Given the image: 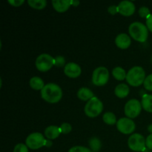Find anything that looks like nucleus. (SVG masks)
Returning <instances> with one entry per match:
<instances>
[{
  "mask_svg": "<svg viewBox=\"0 0 152 152\" xmlns=\"http://www.w3.org/2000/svg\"><path fill=\"white\" fill-rule=\"evenodd\" d=\"M41 96L44 100L50 103H56L62 96L61 88L55 83H48L45 85L41 91Z\"/></svg>",
  "mask_w": 152,
  "mask_h": 152,
  "instance_id": "obj_1",
  "label": "nucleus"
},
{
  "mask_svg": "<svg viewBox=\"0 0 152 152\" xmlns=\"http://www.w3.org/2000/svg\"><path fill=\"white\" fill-rule=\"evenodd\" d=\"M129 32L134 39L140 42H145L148 37V29L140 22H133L129 28Z\"/></svg>",
  "mask_w": 152,
  "mask_h": 152,
  "instance_id": "obj_2",
  "label": "nucleus"
},
{
  "mask_svg": "<svg viewBox=\"0 0 152 152\" xmlns=\"http://www.w3.org/2000/svg\"><path fill=\"white\" fill-rule=\"evenodd\" d=\"M145 80V73L143 68L140 66H134L131 68L126 75V81L134 87L141 86Z\"/></svg>",
  "mask_w": 152,
  "mask_h": 152,
  "instance_id": "obj_3",
  "label": "nucleus"
},
{
  "mask_svg": "<svg viewBox=\"0 0 152 152\" xmlns=\"http://www.w3.org/2000/svg\"><path fill=\"white\" fill-rule=\"evenodd\" d=\"M103 109V104L96 96L88 101L85 106V113L89 117H96L100 114Z\"/></svg>",
  "mask_w": 152,
  "mask_h": 152,
  "instance_id": "obj_4",
  "label": "nucleus"
},
{
  "mask_svg": "<svg viewBox=\"0 0 152 152\" xmlns=\"http://www.w3.org/2000/svg\"><path fill=\"white\" fill-rule=\"evenodd\" d=\"M55 64V58L52 57L48 53H42L39 55L36 59V67L42 72L49 71Z\"/></svg>",
  "mask_w": 152,
  "mask_h": 152,
  "instance_id": "obj_5",
  "label": "nucleus"
},
{
  "mask_svg": "<svg viewBox=\"0 0 152 152\" xmlns=\"http://www.w3.org/2000/svg\"><path fill=\"white\" fill-rule=\"evenodd\" d=\"M109 79V72L105 67H99L94 71L92 82L96 86H102L106 84Z\"/></svg>",
  "mask_w": 152,
  "mask_h": 152,
  "instance_id": "obj_6",
  "label": "nucleus"
},
{
  "mask_svg": "<svg viewBox=\"0 0 152 152\" xmlns=\"http://www.w3.org/2000/svg\"><path fill=\"white\" fill-rule=\"evenodd\" d=\"M129 147L134 151H142L143 152L146 148L145 145V140L142 135L140 134H134L128 140Z\"/></svg>",
  "mask_w": 152,
  "mask_h": 152,
  "instance_id": "obj_7",
  "label": "nucleus"
},
{
  "mask_svg": "<svg viewBox=\"0 0 152 152\" xmlns=\"http://www.w3.org/2000/svg\"><path fill=\"white\" fill-rule=\"evenodd\" d=\"M26 145L32 150H37L45 146L46 140L41 133H32L27 137Z\"/></svg>",
  "mask_w": 152,
  "mask_h": 152,
  "instance_id": "obj_8",
  "label": "nucleus"
},
{
  "mask_svg": "<svg viewBox=\"0 0 152 152\" xmlns=\"http://www.w3.org/2000/svg\"><path fill=\"white\" fill-rule=\"evenodd\" d=\"M142 104L136 99H130L125 105V114L128 118H135L137 117L142 110Z\"/></svg>",
  "mask_w": 152,
  "mask_h": 152,
  "instance_id": "obj_9",
  "label": "nucleus"
},
{
  "mask_svg": "<svg viewBox=\"0 0 152 152\" xmlns=\"http://www.w3.org/2000/svg\"><path fill=\"white\" fill-rule=\"evenodd\" d=\"M117 128L118 131L125 134H130L135 130V123L132 119L123 117L120 119L117 123Z\"/></svg>",
  "mask_w": 152,
  "mask_h": 152,
  "instance_id": "obj_10",
  "label": "nucleus"
},
{
  "mask_svg": "<svg viewBox=\"0 0 152 152\" xmlns=\"http://www.w3.org/2000/svg\"><path fill=\"white\" fill-rule=\"evenodd\" d=\"M117 7H118V12L123 16H129L133 14L135 11L134 4L131 1H127V0L122 1Z\"/></svg>",
  "mask_w": 152,
  "mask_h": 152,
  "instance_id": "obj_11",
  "label": "nucleus"
},
{
  "mask_svg": "<svg viewBox=\"0 0 152 152\" xmlns=\"http://www.w3.org/2000/svg\"><path fill=\"white\" fill-rule=\"evenodd\" d=\"M81 68L80 65L74 62H69L66 64L64 68V73L65 75L71 78H77L81 74Z\"/></svg>",
  "mask_w": 152,
  "mask_h": 152,
  "instance_id": "obj_12",
  "label": "nucleus"
},
{
  "mask_svg": "<svg viewBox=\"0 0 152 152\" xmlns=\"http://www.w3.org/2000/svg\"><path fill=\"white\" fill-rule=\"evenodd\" d=\"M115 43L118 48L121 49H127L132 43L130 37L126 34H120L117 36L115 39Z\"/></svg>",
  "mask_w": 152,
  "mask_h": 152,
  "instance_id": "obj_13",
  "label": "nucleus"
},
{
  "mask_svg": "<svg viewBox=\"0 0 152 152\" xmlns=\"http://www.w3.org/2000/svg\"><path fill=\"white\" fill-rule=\"evenodd\" d=\"M52 5L59 13H64L71 5V0H53Z\"/></svg>",
  "mask_w": 152,
  "mask_h": 152,
  "instance_id": "obj_14",
  "label": "nucleus"
},
{
  "mask_svg": "<svg viewBox=\"0 0 152 152\" xmlns=\"http://www.w3.org/2000/svg\"><path fill=\"white\" fill-rule=\"evenodd\" d=\"M61 133L59 127L56 126H50L46 128L45 131V137L49 140H54L59 137V134Z\"/></svg>",
  "mask_w": 152,
  "mask_h": 152,
  "instance_id": "obj_15",
  "label": "nucleus"
},
{
  "mask_svg": "<svg viewBox=\"0 0 152 152\" xmlns=\"http://www.w3.org/2000/svg\"><path fill=\"white\" fill-rule=\"evenodd\" d=\"M129 92H130L129 87L126 84H124V83L118 85L115 88V90H114L115 95L119 98L126 97L129 94Z\"/></svg>",
  "mask_w": 152,
  "mask_h": 152,
  "instance_id": "obj_16",
  "label": "nucleus"
},
{
  "mask_svg": "<svg viewBox=\"0 0 152 152\" xmlns=\"http://www.w3.org/2000/svg\"><path fill=\"white\" fill-rule=\"evenodd\" d=\"M77 96L81 100L88 101L94 97V93L88 88H81L77 91Z\"/></svg>",
  "mask_w": 152,
  "mask_h": 152,
  "instance_id": "obj_17",
  "label": "nucleus"
},
{
  "mask_svg": "<svg viewBox=\"0 0 152 152\" xmlns=\"http://www.w3.org/2000/svg\"><path fill=\"white\" fill-rule=\"evenodd\" d=\"M30 86L34 90H42L45 87V84L43 80L39 77H34L30 80L29 82Z\"/></svg>",
  "mask_w": 152,
  "mask_h": 152,
  "instance_id": "obj_18",
  "label": "nucleus"
},
{
  "mask_svg": "<svg viewBox=\"0 0 152 152\" xmlns=\"http://www.w3.org/2000/svg\"><path fill=\"white\" fill-rule=\"evenodd\" d=\"M142 107L145 111L152 113V95L145 94L143 95L141 101Z\"/></svg>",
  "mask_w": 152,
  "mask_h": 152,
  "instance_id": "obj_19",
  "label": "nucleus"
},
{
  "mask_svg": "<svg viewBox=\"0 0 152 152\" xmlns=\"http://www.w3.org/2000/svg\"><path fill=\"white\" fill-rule=\"evenodd\" d=\"M112 74L116 80H120V81H122V80H124L125 79H126V75H127L126 71L121 67L114 68L112 71Z\"/></svg>",
  "mask_w": 152,
  "mask_h": 152,
  "instance_id": "obj_20",
  "label": "nucleus"
},
{
  "mask_svg": "<svg viewBox=\"0 0 152 152\" xmlns=\"http://www.w3.org/2000/svg\"><path fill=\"white\" fill-rule=\"evenodd\" d=\"M88 144L91 151L94 152L99 151V149L101 148V146H102L100 140L97 137H94L91 138L89 140Z\"/></svg>",
  "mask_w": 152,
  "mask_h": 152,
  "instance_id": "obj_21",
  "label": "nucleus"
},
{
  "mask_svg": "<svg viewBox=\"0 0 152 152\" xmlns=\"http://www.w3.org/2000/svg\"><path fill=\"white\" fill-rule=\"evenodd\" d=\"M28 3L31 7L37 10L43 9L47 4L46 0H28Z\"/></svg>",
  "mask_w": 152,
  "mask_h": 152,
  "instance_id": "obj_22",
  "label": "nucleus"
},
{
  "mask_svg": "<svg viewBox=\"0 0 152 152\" xmlns=\"http://www.w3.org/2000/svg\"><path fill=\"white\" fill-rule=\"evenodd\" d=\"M102 120L105 122V123L110 125V126H112V125H114L116 123H117L116 116L112 112L105 113L102 116Z\"/></svg>",
  "mask_w": 152,
  "mask_h": 152,
  "instance_id": "obj_23",
  "label": "nucleus"
},
{
  "mask_svg": "<svg viewBox=\"0 0 152 152\" xmlns=\"http://www.w3.org/2000/svg\"><path fill=\"white\" fill-rule=\"evenodd\" d=\"M144 88L146 90L152 91V74L148 75V77H145V80L143 83Z\"/></svg>",
  "mask_w": 152,
  "mask_h": 152,
  "instance_id": "obj_24",
  "label": "nucleus"
},
{
  "mask_svg": "<svg viewBox=\"0 0 152 152\" xmlns=\"http://www.w3.org/2000/svg\"><path fill=\"white\" fill-rule=\"evenodd\" d=\"M60 129L61 133L62 134H68L71 132L72 130V127H71V125L68 123H64L59 127Z\"/></svg>",
  "mask_w": 152,
  "mask_h": 152,
  "instance_id": "obj_25",
  "label": "nucleus"
},
{
  "mask_svg": "<svg viewBox=\"0 0 152 152\" xmlns=\"http://www.w3.org/2000/svg\"><path fill=\"white\" fill-rule=\"evenodd\" d=\"M68 152H92V151L91 150L86 148V147L78 145V146H74V147H72L71 148H70Z\"/></svg>",
  "mask_w": 152,
  "mask_h": 152,
  "instance_id": "obj_26",
  "label": "nucleus"
},
{
  "mask_svg": "<svg viewBox=\"0 0 152 152\" xmlns=\"http://www.w3.org/2000/svg\"><path fill=\"white\" fill-rule=\"evenodd\" d=\"M139 14L142 18H148L151 15L150 10L147 7H142L139 10Z\"/></svg>",
  "mask_w": 152,
  "mask_h": 152,
  "instance_id": "obj_27",
  "label": "nucleus"
},
{
  "mask_svg": "<svg viewBox=\"0 0 152 152\" xmlns=\"http://www.w3.org/2000/svg\"><path fill=\"white\" fill-rule=\"evenodd\" d=\"M13 152H28V147L23 143H19L15 146Z\"/></svg>",
  "mask_w": 152,
  "mask_h": 152,
  "instance_id": "obj_28",
  "label": "nucleus"
},
{
  "mask_svg": "<svg viewBox=\"0 0 152 152\" xmlns=\"http://www.w3.org/2000/svg\"><path fill=\"white\" fill-rule=\"evenodd\" d=\"M65 64V59L62 56H58L55 58V64L54 65L57 67H62Z\"/></svg>",
  "mask_w": 152,
  "mask_h": 152,
  "instance_id": "obj_29",
  "label": "nucleus"
},
{
  "mask_svg": "<svg viewBox=\"0 0 152 152\" xmlns=\"http://www.w3.org/2000/svg\"><path fill=\"white\" fill-rule=\"evenodd\" d=\"M24 2H25L24 0H8L9 4H10L13 7H19Z\"/></svg>",
  "mask_w": 152,
  "mask_h": 152,
  "instance_id": "obj_30",
  "label": "nucleus"
},
{
  "mask_svg": "<svg viewBox=\"0 0 152 152\" xmlns=\"http://www.w3.org/2000/svg\"><path fill=\"white\" fill-rule=\"evenodd\" d=\"M145 145L148 149L152 150V134H151L145 140Z\"/></svg>",
  "mask_w": 152,
  "mask_h": 152,
  "instance_id": "obj_31",
  "label": "nucleus"
},
{
  "mask_svg": "<svg viewBox=\"0 0 152 152\" xmlns=\"http://www.w3.org/2000/svg\"><path fill=\"white\" fill-rule=\"evenodd\" d=\"M108 12H109V13H111V14H112V15H114V14H116L117 13H119V12H118V7H117V6H116V5L110 6V7H108Z\"/></svg>",
  "mask_w": 152,
  "mask_h": 152,
  "instance_id": "obj_32",
  "label": "nucleus"
},
{
  "mask_svg": "<svg viewBox=\"0 0 152 152\" xmlns=\"http://www.w3.org/2000/svg\"><path fill=\"white\" fill-rule=\"evenodd\" d=\"M146 27L151 32H152V14L146 19Z\"/></svg>",
  "mask_w": 152,
  "mask_h": 152,
  "instance_id": "obj_33",
  "label": "nucleus"
},
{
  "mask_svg": "<svg viewBox=\"0 0 152 152\" xmlns=\"http://www.w3.org/2000/svg\"><path fill=\"white\" fill-rule=\"evenodd\" d=\"M79 4H80V1H77V0H76V1H71V5L74 6V7L78 6Z\"/></svg>",
  "mask_w": 152,
  "mask_h": 152,
  "instance_id": "obj_34",
  "label": "nucleus"
},
{
  "mask_svg": "<svg viewBox=\"0 0 152 152\" xmlns=\"http://www.w3.org/2000/svg\"><path fill=\"white\" fill-rule=\"evenodd\" d=\"M52 145V142L50 140H46V143H45V146H48V147H50Z\"/></svg>",
  "mask_w": 152,
  "mask_h": 152,
  "instance_id": "obj_35",
  "label": "nucleus"
},
{
  "mask_svg": "<svg viewBox=\"0 0 152 152\" xmlns=\"http://www.w3.org/2000/svg\"><path fill=\"white\" fill-rule=\"evenodd\" d=\"M148 131L150 132V133L152 134V124L149 125V126H148Z\"/></svg>",
  "mask_w": 152,
  "mask_h": 152,
  "instance_id": "obj_36",
  "label": "nucleus"
},
{
  "mask_svg": "<svg viewBox=\"0 0 152 152\" xmlns=\"http://www.w3.org/2000/svg\"><path fill=\"white\" fill-rule=\"evenodd\" d=\"M151 62H152V56H151Z\"/></svg>",
  "mask_w": 152,
  "mask_h": 152,
  "instance_id": "obj_37",
  "label": "nucleus"
}]
</instances>
